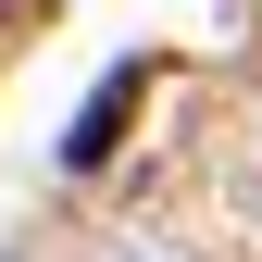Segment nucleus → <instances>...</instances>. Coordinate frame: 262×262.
Returning a JSON list of instances; mask_svg holds the SVG:
<instances>
[{
	"instance_id": "1",
	"label": "nucleus",
	"mask_w": 262,
	"mask_h": 262,
	"mask_svg": "<svg viewBox=\"0 0 262 262\" xmlns=\"http://www.w3.org/2000/svg\"><path fill=\"white\" fill-rule=\"evenodd\" d=\"M125 113H138V62L88 88V113H75V138H62V175H100V162H113V125H125Z\"/></svg>"
}]
</instances>
